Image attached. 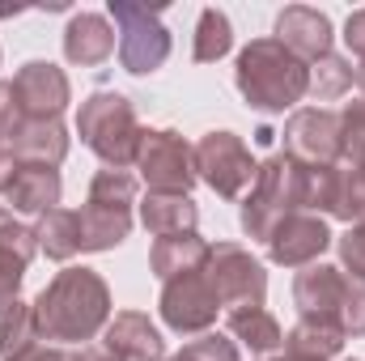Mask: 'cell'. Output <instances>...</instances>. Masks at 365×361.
<instances>
[{
    "label": "cell",
    "mask_w": 365,
    "mask_h": 361,
    "mask_svg": "<svg viewBox=\"0 0 365 361\" xmlns=\"http://www.w3.org/2000/svg\"><path fill=\"white\" fill-rule=\"evenodd\" d=\"M38 340L86 345L110 323V289L93 268H64L34 298Z\"/></svg>",
    "instance_id": "1"
},
{
    "label": "cell",
    "mask_w": 365,
    "mask_h": 361,
    "mask_svg": "<svg viewBox=\"0 0 365 361\" xmlns=\"http://www.w3.org/2000/svg\"><path fill=\"white\" fill-rule=\"evenodd\" d=\"M234 86L242 93V102L259 115H284L289 106H297L310 90V68L284 51L276 39H251L238 51L234 64Z\"/></svg>",
    "instance_id": "2"
},
{
    "label": "cell",
    "mask_w": 365,
    "mask_h": 361,
    "mask_svg": "<svg viewBox=\"0 0 365 361\" xmlns=\"http://www.w3.org/2000/svg\"><path fill=\"white\" fill-rule=\"evenodd\" d=\"M293 306L306 323L336 327L344 340L365 336V280L331 264H310L293 276Z\"/></svg>",
    "instance_id": "3"
},
{
    "label": "cell",
    "mask_w": 365,
    "mask_h": 361,
    "mask_svg": "<svg viewBox=\"0 0 365 361\" xmlns=\"http://www.w3.org/2000/svg\"><path fill=\"white\" fill-rule=\"evenodd\" d=\"M77 136L106 171H128V166H136L145 128L136 119L132 98L115 90H98L77 111Z\"/></svg>",
    "instance_id": "4"
},
{
    "label": "cell",
    "mask_w": 365,
    "mask_h": 361,
    "mask_svg": "<svg viewBox=\"0 0 365 361\" xmlns=\"http://www.w3.org/2000/svg\"><path fill=\"white\" fill-rule=\"evenodd\" d=\"M293 213H306V166L293 162L289 153H272L255 171L251 191L242 195V217H238L242 234L255 243H268L272 230Z\"/></svg>",
    "instance_id": "5"
},
{
    "label": "cell",
    "mask_w": 365,
    "mask_h": 361,
    "mask_svg": "<svg viewBox=\"0 0 365 361\" xmlns=\"http://www.w3.org/2000/svg\"><path fill=\"white\" fill-rule=\"evenodd\" d=\"M136 204H140V179L132 171H98L86 208H77L81 251H115L132 234Z\"/></svg>",
    "instance_id": "6"
},
{
    "label": "cell",
    "mask_w": 365,
    "mask_h": 361,
    "mask_svg": "<svg viewBox=\"0 0 365 361\" xmlns=\"http://www.w3.org/2000/svg\"><path fill=\"white\" fill-rule=\"evenodd\" d=\"M115 34H119V64L136 77L158 73L170 60V30L158 9L136 4V0H110Z\"/></svg>",
    "instance_id": "7"
},
{
    "label": "cell",
    "mask_w": 365,
    "mask_h": 361,
    "mask_svg": "<svg viewBox=\"0 0 365 361\" xmlns=\"http://www.w3.org/2000/svg\"><path fill=\"white\" fill-rule=\"evenodd\" d=\"M204 276L217 289L221 310H230V315L264 306V298H268V272H264V264L242 243H217V247H208Z\"/></svg>",
    "instance_id": "8"
},
{
    "label": "cell",
    "mask_w": 365,
    "mask_h": 361,
    "mask_svg": "<svg viewBox=\"0 0 365 361\" xmlns=\"http://www.w3.org/2000/svg\"><path fill=\"white\" fill-rule=\"evenodd\" d=\"M255 158L238 132H204L195 141V175L221 200H242L255 183Z\"/></svg>",
    "instance_id": "9"
},
{
    "label": "cell",
    "mask_w": 365,
    "mask_h": 361,
    "mask_svg": "<svg viewBox=\"0 0 365 361\" xmlns=\"http://www.w3.org/2000/svg\"><path fill=\"white\" fill-rule=\"evenodd\" d=\"M158 310H162V323H166L175 336L195 340V336H204V332L217 323L221 298H217V289L208 285L204 268H195V272H179V276L162 280Z\"/></svg>",
    "instance_id": "10"
},
{
    "label": "cell",
    "mask_w": 365,
    "mask_h": 361,
    "mask_svg": "<svg viewBox=\"0 0 365 361\" xmlns=\"http://www.w3.org/2000/svg\"><path fill=\"white\" fill-rule=\"evenodd\" d=\"M136 171L149 183V191H175L187 195L195 175V145H187L175 128H145L140 153H136Z\"/></svg>",
    "instance_id": "11"
},
{
    "label": "cell",
    "mask_w": 365,
    "mask_h": 361,
    "mask_svg": "<svg viewBox=\"0 0 365 361\" xmlns=\"http://www.w3.org/2000/svg\"><path fill=\"white\" fill-rule=\"evenodd\" d=\"M13 90V106H17V119H30V123H47V119H60L73 102V86L64 77V68H56L51 60H30L13 73L9 81Z\"/></svg>",
    "instance_id": "12"
},
{
    "label": "cell",
    "mask_w": 365,
    "mask_h": 361,
    "mask_svg": "<svg viewBox=\"0 0 365 361\" xmlns=\"http://www.w3.org/2000/svg\"><path fill=\"white\" fill-rule=\"evenodd\" d=\"M284 149L302 166H331L340 158V111L327 106H302L284 123Z\"/></svg>",
    "instance_id": "13"
},
{
    "label": "cell",
    "mask_w": 365,
    "mask_h": 361,
    "mask_svg": "<svg viewBox=\"0 0 365 361\" xmlns=\"http://www.w3.org/2000/svg\"><path fill=\"white\" fill-rule=\"evenodd\" d=\"M264 247H268V260L280 268H310L331 247V230L319 213H293L276 225Z\"/></svg>",
    "instance_id": "14"
},
{
    "label": "cell",
    "mask_w": 365,
    "mask_h": 361,
    "mask_svg": "<svg viewBox=\"0 0 365 361\" xmlns=\"http://www.w3.org/2000/svg\"><path fill=\"white\" fill-rule=\"evenodd\" d=\"M272 39L310 68L323 56H331V17L323 9H310V4H289V9L276 13Z\"/></svg>",
    "instance_id": "15"
},
{
    "label": "cell",
    "mask_w": 365,
    "mask_h": 361,
    "mask_svg": "<svg viewBox=\"0 0 365 361\" xmlns=\"http://www.w3.org/2000/svg\"><path fill=\"white\" fill-rule=\"evenodd\" d=\"M102 349L115 361H166V340L145 310L110 315V323L102 332Z\"/></svg>",
    "instance_id": "16"
},
{
    "label": "cell",
    "mask_w": 365,
    "mask_h": 361,
    "mask_svg": "<svg viewBox=\"0 0 365 361\" xmlns=\"http://www.w3.org/2000/svg\"><path fill=\"white\" fill-rule=\"evenodd\" d=\"M115 56V26L102 13H73L64 26V60L77 68H98Z\"/></svg>",
    "instance_id": "17"
},
{
    "label": "cell",
    "mask_w": 365,
    "mask_h": 361,
    "mask_svg": "<svg viewBox=\"0 0 365 361\" xmlns=\"http://www.w3.org/2000/svg\"><path fill=\"white\" fill-rule=\"evenodd\" d=\"M60 171L56 166H38V162H21L13 187L4 191V204L9 213H30V217H43L51 208H60Z\"/></svg>",
    "instance_id": "18"
},
{
    "label": "cell",
    "mask_w": 365,
    "mask_h": 361,
    "mask_svg": "<svg viewBox=\"0 0 365 361\" xmlns=\"http://www.w3.org/2000/svg\"><path fill=\"white\" fill-rule=\"evenodd\" d=\"M4 145L21 158V162H38V166H60L68 158V128L60 119H47V123H30V119H17L4 136Z\"/></svg>",
    "instance_id": "19"
},
{
    "label": "cell",
    "mask_w": 365,
    "mask_h": 361,
    "mask_svg": "<svg viewBox=\"0 0 365 361\" xmlns=\"http://www.w3.org/2000/svg\"><path fill=\"white\" fill-rule=\"evenodd\" d=\"M38 243H34V230L21 225V221H9L0 230V310H9L17 302V289L26 280V268L34 260Z\"/></svg>",
    "instance_id": "20"
},
{
    "label": "cell",
    "mask_w": 365,
    "mask_h": 361,
    "mask_svg": "<svg viewBox=\"0 0 365 361\" xmlns=\"http://www.w3.org/2000/svg\"><path fill=\"white\" fill-rule=\"evenodd\" d=\"M140 225L153 238H170V234H191L200 221V208L191 195H175V191H149L140 204Z\"/></svg>",
    "instance_id": "21"
},
{
    "label": "cell",
    "mask_w": 365,
    "mask_h": 361,
    "mask_svg": "<svg viewBox=\"0 0 365 361\" xmlns=\"http://www.w3.org/2000/svg\"><path fill=\"white\" fill-rule=\"evenodd\" d=\"M208 264V243L191 230V234H170V238H158L153 251H149V268L158 280H170L179 272H195Z\"/></svg>",
    "instance_id": "22"
},
{
    "label": "cell",
    "mask_w": 365,
    "mask_h": 361,
    "mask_svg": "<svg viewBox=\"0 0 365 361\" xmlns=\"http://www.w3.org/2000/svg\"><path fill=\"white\" fill-rule=\"evenodd\" d=\"M225 323H230V340H234V345H247V349L259 353V357H272V353L284 349V332H280L276 315L272 310H264V306L234 310Z\"/></svg>",
    "instance_id": "23"
},
{
    "label": "cell",
    "mask_w": 365,
    "mask_h": 361,
    "mask_svg": "<svg viewBox=\"0 0 365 361\" xmlns=\"http://www.w3.org/2000/svg\"><path fill=\"white\" fill-rule=\"evenodd\" d=\"M30 230H34L38 251H47V260L68 264L73 255H81V225H77V208H51V213H43Z\"/></svg>",
    "instance_id": "24"
},
{
    "label": "cell",
    "mask_w": 365,
    "mask_h": 361,
    "mask_svg": "<svg viewBox=\"0 0 365 361\" xmlns=\"http://www.w3.org/2000/svg\"><path fill=\"white\" fill-rule=\"evenodd\" d=\"M234 47V26L221 9H204L195 21V43H191V60L195 64H217L221 56H230Z\"/></svg>",
    "instance_id": "25"
},
{
    "label": "cell",
    "mask_w": 365,
    "mask_h": 361,
    "mask_svg": "<svg viewBox=\"0 0 365 361\" xmlns=\"http://www.w3.org/2000/svg\"><path fill=\"white\" fill-rule=\"evenodd\" d=\"M284 349H289V353H302V357H314V361H331V357H340L344 336H340L336 327L297 319V327L284 332Z\"/></svg>",
    "instance_id": "26"
},
{
    "label": "cell",
    "mask_w": 365,
    "mask_h": 361,
    "mask_svg": "<svg viewBox=\"0 0 365 361\" xmlns=\"http://www.w3.org/2000/svg\"><path fill=\"white\" fill-rule=\"evenodd\" d=\"M38 345V323H34V306H26L21 298L0 310V361H9L13 353Z\"/></svg>",
    "instance_id": "27"
},
{
    "label": "cell",
    "mask_w": 365,
    "mask_h": 361,
    "mask_svg": "<svg viewBox=\"0 0 365 361\" xmlns=\"http://www.w3.org/2000/svg\"><path fill=\"white\" fill-rule=\"evenodd\" d=\"M349 90H353V60L323 56L319 64H310V90H306V98L331 102V98H344Z\"/></svg>",
    "instance_id": "28"
},
{
    "label": "cell",
    "mask_w": 365,
    "mask_h": 361,
    "mask_svg": "<svg viewBox=\"0 0 365 361\" xmlns=\"http://www.w3.org/2000/svg\"><path fill=\"white\" fill-rule=\"evenodd\" d=\"M336 162L365 179V98L340 111V158Z\"/></svg>",
    "instance_id": "29"
},
{
    "label": "cell",
    "mask_w": 365,
    "mask_h": 361,
    "mask_svg": "<svg viewBox=\"0 0 365 361\" xmlns=\"http://www.w3.org/2000/svg\"><path fill=\"white\" fill-rule=\"evenodd\" d=\"M166 361H242L238 353V345L230 340V336H221V332H204V336H195V340H187L175 357Z\"/></svg>",
    "instance_id": "30"
},
{
    "label": "cell",
    "mask_w": 365,
    "mask_h": 361,
    "mask_svg": "<svg viewBox=\"0 0 365 361\" xmlns=\"http://www.w3.org/2000/svg\"><path fill=\"white\" fill-rule=\"evenodd\" d=\"M336 247H340V264L349 268V276L365 280V221L361 225H349Z\"/></svg>",
    "instance_id": "31"
},
{
    "label": "cell",
    "mask_w": 365,
    "mask_h": 361,
    "mask_svg": "<svg viewBox=\"0 0 365 361\" xmlns=\"http://www.w3.org/2000/svg\"><path fill=\"white\" fill-rule=\"evenodd\" d=\"M344 43H349V51H353V60L365 64V9H357V13L344 21Z\"/></svg>",
    "instance_id": "32"
},
{
    "label": "cell",
    "mask_w": 365,
    "mask_h": 361,
    "mask_svg": "<svg viewBox=\"0 0 365 361\" xmlns=\"http://www.w3.org/2000/svg\"><path fill=\"white\" fill-rule=\"evenodd\" d=\"M9 361H68V353H64L60 345H47V340H38V345H30V349L13 353Z\"/></svg>",
    "instance_id": "33"
},
{
    "label": "cell",
    "mask_w": 365,
    "mask_h": 361,
    "mask_svg": "<svg viewBox=\"0 0 365 361\" xmlns=\"http://www.w3.org/2000/svg\"><path fill=\"white\" fill-rule=\"evenodd\" d=\"M17 171H21V158H17V153H13V149H9V145L0 141V195H4L9 187H13Z\"/></svg>",
    "instance_id": "34"
},
{
    "label": "cell",
    "mask_w": 365,
    "mask_h": 361,
    "mask_svg": "<svg viewBox=\"0 0 365 361\" xmlns=\"http://www.w3.org/2000/svg\"><path fill=\"white\" fill-rule=\"evenodd\" d=\"M17 123V106H13V90L9 81H0V141L9 136V128Z\"/></svg>",
    "instance_id": "35"
},
{
    "label": "cell",
    "mask_w": 365,
    "mask_h": 361,
    "mask_svg": "<svg viewBox=\"0 0 365 361\" xmlns=\"http://www.w3.org/2000/svg\"><path fill=\"white\" fill-rule=\"evenodd\" d=\"M68 361H115V357H110L102 345H81L77 353H68Z\"/></svg>",
    "instance_id": "36"
},
{
    "label": "cell",
    "mask_w": 365,
    "mask_h": 361,
    "mask_svg": "<svg viewBox=\"0 0 365 361\" xmlns=\"http://www.w3.org/2000/svg\"><path fill=\"white\" fill-rule=\"evenodd\" d=\"M264 361H314V357H302V353H289V349H280V353H272V357Z\"/></svg>",
    "instance_id": "37"
},
{
    "label": "cell",
    "mask_w": 365,
    "mask_h": 361,
    "mask_svg": "<svg viewBox=\"0 0 365 361\" xmlns=\"http://www.w3.org/2000/svg\"><path fill=\"white\" fill-rule=\"evenodd\" d=\"M9 221H13V213H9V208H4V204H0V230H4V225H9Z\"/></svg>",
    "instance_id": "38"
},
{
    "label": "cell",
    "mask_w": 365,
    "mask_h": 361,
    "mask_svg": "<svg viewBox=\"0 0 365 361\" xmlns=\"http://www.w3.org/2000/svg\"><path fill=\"white\" fill-rule=\"evenodd\" d=\"M344 361H357V357H344Z\"/></svg>",
    "instance_id": "39"
}]
</instances>
